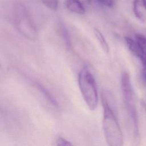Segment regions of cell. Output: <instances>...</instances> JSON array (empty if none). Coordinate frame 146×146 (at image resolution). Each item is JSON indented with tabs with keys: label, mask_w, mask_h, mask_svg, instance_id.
Segmentation results:
<instances>
[{
	"label": "cell",
	"mask_w": 146,
	"mask_h": 146,
	"mask_svg": "<svg viewBox=\"0 0 146 146\" xmlns=\"http://www.w3.org/2000/svg\"><path fill=\"white\" fill-rule=\"evenodd\" d=\"M99 2L107 7H112L113 5V0H97Z\"/></svg>",
	"instance_id": "5bb4252c"
},
{
	"label": "cell",
	"mask_w": 146,
	"mask_h": 146,
	"mask_svg": "<svg viewBox=\"0 0 146 146\" xmlns=\"http://www.w3.org/2000/svg\"><path fill=\"white\" fill-rule=\"evenodd\" d=\"M55 145L58 146H70L72 145L69 141L60 136H58L55 138Z\"/></svg>",
	"instance_id": "7c38bea8"
},
{
	"label": "cell",
	"mask_w": 146,
	"mask_h": 146,
	"mask_svg": "<svg viewBox=\"0 0 146 146\" xmlns=\"http://www.w3.org/2000/svg\"><path fill=\"white\" fill-rule=\"evenodd\" d=\"M34 85L39 92L42 94L43 96L51 104V106H54V107H58V103L54 95L46 87H44V86L38 82H35Z\"/></svg>",
	"instance_id": "52a82bcc"
},
{
	"label": "cell",
	"mask_w": 146,
	"mask_h": 146,
	"mask_svg": "<svg viewBox=\"0 0 146 146\" xmlns=\"http://www.w3.org/2000/svg\"><path fill=\"white\" fill-rule=\"evenodd\" d=\"M125 42L132 54L137 56L142 63H146V36L141 34H137L135 40L125 37Z\"/></svg>",
	"instance_id": "5b68a950"
},
{
	"label": "cell",
	"mask_w": 146,
	"mask_h": 146,
	"mask_svg": "<svg viewBox=\"0 0 146 146\" xmlns=\"http://www.w3.org/2000/svg\"><path fill=\"white\" fill-rule=\"evenodd\" d=\"M65 5L67 9L72 13L78 14H84L85 8L79 0H66Z\"/></svg>",
	"instance_id": "ba28073f"
},
{
	"label": "cell",
	"mask_w": 146,
	"mask_h": 146,
	"mask_svg": "<svg viewBox=\"0 0 146 146\" xmlns=\"http://www.w3.org/2000/svg\"><path fill=\"white\" fill-rule=\"evenodd\" d=\"M13 21L15 27L25 37L34 40L37 38V30L26 8L19 3L14 6Z\"/></svg>",
	"instance_id": "277c9868"
},
{
	"label": "cell",
	"mask_w": 146,
	"mask_h": 146,
	"mask_svg": "<svg viewBox=\"0 0 146 146\" xmlns=\"http://www.w3.org/2000/svg\"><path fill=\"white\" fill-rule=\"evenodd\" d=\"M121 88L124 104L133 124L134 134L137 136L139 134L138 116L135 95L131 83L129 75L127 72H124L121 75Z\"/></svg>",
	"instance_id": "3957f363"
},
{
	"label": "cell",
	"mask_w": 146,
	"mask_h": 146,
	"mask_svg": "<svg viewBox=\"0 0 146 146\" xmlns=\"http://www.w3.org/2000/svg\"><path fill=\"white\" fill-rule=\"evenodd\" d=\"M41 2L48 9L56 10L58 6V0H40Z\"/></svg>",
	"instance_id": "8fae6325"
},
{
	"label": "cell",
	"mask_w": 146,
	"mask_h": 146,
	"mask_svg": "<svg viewBox=\"0 0 146 146\" xmlns=\"http://www.w3.org/2000/svg\"><path fill=\"white\" fill-rule=\"evenodd\" d=\"M94 34H95L96 38H97L98 42H99L100 44L101 45L102 48L104 51V52H108V51H109L108 44L107 42L106 39H105L104 35L101 33V31H100V30H99L97 29H94Z\"/></svg>",
	"instance_id": "9c48e42d"
},
{
	"label": "cell",
	"mask_w": 146,
	"mask_h": 146,
	"mask_svg": "<svg viewBox=\"0 0 146 146\" xmlns=\"http://www.w3.org/2000/svg\"><path fill=\"white\" fill-rule=\"evenodd\" d=\"M133 9L137 19L146 24V0H134Z\"/></svg>",
	"instance_id": "8992f818"
},
{
	"label": "cell",
	"mask_w": 146,
	"mask_h": 146,
	"mask_svg": "<svg viewBox=\"0 0 146 146\" xmlns=\"http://www.w3.org/2000/svg\"><path fill=\"white\" fill-rule=\"evenodd\" d=\"M103 117V130L105 139L110 146H121L123 144V135L116 113L106 93L102 95Z\"/></svg>",
	"instance_id": "6da1fadb"
},
{
	"label": "cell",
	"mask_w": 146,
	"mask_h": 146,
	"mask_svg": "<svg viewBox=\"0 0 146 146\" xmlns=\"http://www.w3.org/2000/svg\"><path fill=\"white\" fill-rule=\"evenodd\" d=\"M141 78L143 82L146 86V63H143V68L141 71Z\"/></svg>",
	"instance_id": "4fadbf2b"
},
{
	"label": "cell",
	"mask_w": 146,
	"mask_h": 146,
	"mask_svg": "<svg viewBox=\"0 0 146 146\" xmlns=\"http://www.w3.org/2000/svg\"><path fill=\"white\" fill-rule=\"evenodd\" d=\"M78 85L83 99L90 110L98 105L99 95L94 76L87 68L82 69L78 74Z\"/></svg>",
	"instance_id": "7a4b0ae2"
},
{
	"label": "cell",
	"mask_w": 146,
	"mask_h": 146,
	"mask_svg": "<svg viewBox=\"0 0 146 146\" xmlns=\"http://www.w3.org/2000/svg\"><path fill=\"white\" fill-rule=\"evenodd\" d=\"M142 105H143V106L144 107V108H145V110L146 111V102L143 100L142 101Z\"/></svg>",
	"instance_id": "9a60e30c"
},
{
	"label": "cell",
	"mask_w": 146,
	"mask_h": 146,
	"mask_svg": "<svg viewBox=\"0 0 146 146\" xmlns=\"http://www.w3.org/2000/svg\"><path fill=\"white\" fill-rule=\"evenodd\" d=\"M60 33L62 37L63 38V40L64 41V43L67 47H70L71 46V40L69 37V35L68 33V31L66 27L62 25L60 26Z\"/></svg>",
	"instance_id": "30bf717a"
}]
</instances>
